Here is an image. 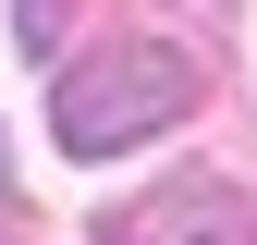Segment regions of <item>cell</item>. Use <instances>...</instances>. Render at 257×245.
I'll use <instances>...</instances> for the list:
<instances>
[{
  "label": "cell",
  "mask_w": 257,
  "mask_h": 245,
  "mask_svg": "<svg viewBox=\"0 0 257 245\" xmlns=\"http://www.w3.org/2000/svg\"><path fill=\"white\" fill-rule=\"evenodd\" d=\"M196 98H208V61H196V49H172V37H122V49L61 61V86H49V135L74 147V160H122V147L172 135Z\"/></svg>",
  "instance_id": "1"
},
{
  "label": "cell",
  "mask_w": 257,
  "mask_h": 245,
  "mask_svg": "<svg viewBox=\"0 0 257 245\" xmlns=\"http://www.w3.org/2000/svg\"><path fill=\"white\" fill-rule=\"evenodd\" d=\"M98 245H257V196L220 184V172H172V184H147L135 208H110Z\"/></svg>",
  "instance_id": "2"
},
{
  "label": "cell",
  "mask_w": 257,
  "mask_h": 245,
  "mask_svg": "<svg viewBox=\"0 0 257 245\" xmlns=\"http://www.w3.org/2000/svg\"><path fill=\"white\" fill-rule=\"evenodd\" d=\"M61 13H74V0H13V25H25V49H37V61L61 49Z\"/></svg>",
  "instance_id": "3"
},
{
  "label": "cell",
  "mask_w": 257,
  "mask_h": 245,
  "mask_svg": "<svg viewBox=\"0 0 257 245\" xmlns=\"http://www.w3.org/2000/svg\"><path fill=\"white\" fill-rule=\"evenodd\" d=\"M0 221H13V172H0Z\"/></svg>",
  "instance_id": "4"
}]
</instances>
